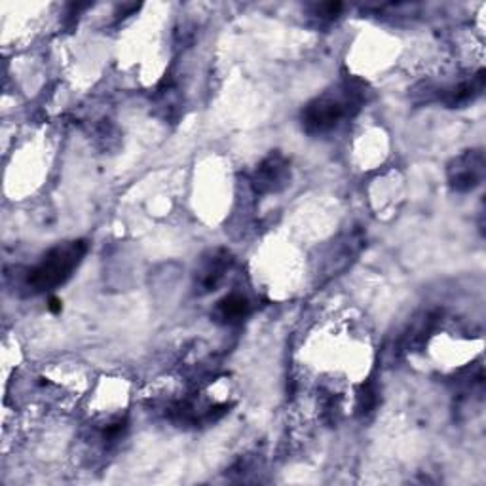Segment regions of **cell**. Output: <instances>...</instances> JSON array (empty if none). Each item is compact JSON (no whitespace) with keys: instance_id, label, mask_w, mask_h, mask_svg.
Wrapping results in <instances>:
<instances>
[{"instance_id":"52a82bcc","label":"cell","mask_w":486,"mask_h":486,"mask_svg":"<svg viewBox=\"0 0 486 486\" xmlns=\"http://www.w3.org/2000/svg\"><path fill=\"white\" fill-rule=\"evenodd\" d=\"M249 312H251V305H249L247 297L243 295H238V293H232L225 298H220L217 302L215 306V320L219 323H225V325H234V323H240L243 321Z\"/></svg>"},{"instance_id":"5b68a950","label":"cell","mask_w":486,"mask_h":486,"mask_svg":"<svg viewBox=\"0 0 486 486\" xmlns=\"http://www.w3.org/2000/svg\"><path fill=\"white\" fill-rule=\"evenodd\" d=\"M230 266L232 255L225 251V249H217V251H212L207 257H204L198 272H196V293L207 295L215 291L220 282L225 280Z\"/></svg>"},{"instance_id":"277c9868","label":"cell","mask_w":486,"mask_h":486,"mask_svg":"<svg viewBox=\"0 0 486 486\" xmlns=\"http://www.w3.org/2000/svg\"><path fill=\"white\" fill-rule=\"evenodd\" d=\"M484 154L481 150H467L449 166V185L454 192L466 194L475 190L484 179Z\"/></svg>"},{"instance_id":"8992f818","label":"cell","mask_w":486,"mask_h":486,"mask_svg":"<svg viewBox=\"0 0 486 486\" xmlns=\"http://www.w3.org/2000/svg\"><path fill=\"white\" fill-rule=\"evenodd\" d=\"M484 82H486L484 71H479L477 74H473L469 81H464L458 86L443 91V94H439V99L446 104V107L462 109V107H466V104L473 103L482 96Z\"/></svg>"},{"instance_id":"ba28073f","label":"cell","mask_w":486,"mask_h":486,"mask_svg":"<svg viewBox=\"0 0 486 486\" xmlns=\"http://www.w3.org/2000/svg\"><path fill=\"white\" fill-rule=\"evenodd\" d=\"M378 405V388L376 384L373 382V380H369V382H365L358 393V413L361 416H366L371 414Z\"/></svg>"},{"instance_id":"8fae6325","label":"cell","mask_w":486,"mask_h":486,"mask_svg":"<svg viewBox=\"0 0 486 486\" xmlns=\"http://www.w3.org/2000/svg\"><path fill=\"white\" fill-rule=\"evenodd\" d=\"M61 308H63V302H61L58 297H51V298L48 300V310H50V312L59 313Z\"/></svg>"},{"instance_id":"9c48e42d","label":"cell","mask_w":486,"mask_h":486,"mask_svg":"<svg viewBox=\"0 0 486 486\" xmlns=\"http://www.w3.org/2000/svg\"><path fill=\"white\" fill-rule=\"evenodd\" d=\"M127 429V422L126 420H116V422L109 424L107 428L103 429V439L107 443H116L118 439H120L124 433Z\"/></svg>"},{"instance_id":"3957f363","label":"cell","mask_w":486,"mask_h":486,"mask_svg":"<svg viewBox=\"0 0 486 486\" xmlns=\"http://www.w3.org/2000/svg\"><path fill=\"white\" fill-rule=\"evenodd\" d=\"M291 181V162L282 152H270L251 175V185L258 194L282 192Z\"/></svg>"},{"instance_id":"30bf717a","label":"cell","mask_w":486,"mask_h":486,"mask_svg":"<svg viewBox=\"0 0 486 486\" xmlns=\"http://www.w3.org/2000/svg\"><path fill=\"white\" fill-rule=\"evenodd\" d=\"M340 12H343V4H340V3H327V4L318 6V14L321 18H327V19L336 18Z\"/></svg>"},{"instance_id":"6da1fadb","label":"cell","mask_w":486,"mask_h":486,"mask_svg":"<svg viewBox=\"0 0 486 486\" xmlns=\"http://www.w3.org/2000/svg\"><path fill=\"white\" fill-rule=\"evenodd\" d=\"M365 86L359 81H346L336 89L310 101L302 111V127L308 135H323L356 116L365 103Z\"/></svg>"},{"instance_id":"7a4b0ae2","label":"cell","mask_w":486,"mask_h":486,"mask_svg":"<svg viewBox=\"0 0 486 486\" xmlns=\"http://www.w3.org/2000/svg\"><path fill=\"white\" fill-rule=\"evenodd\" d=\"M88 243L76 240L51 249L27 274V287L33 293H46L67 282L86 257Z\"/></svg>"}]
</instances>
